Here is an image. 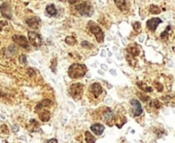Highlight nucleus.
<instances>
[{
    "mask_svg": "<svg viewBox=\"0 0 175 143\" xmlns=\"http://www.w3.org/2000/svg\"><path fill=\"white\" fill-rule=\"evenodd\" d=\"M12 40L15 42L17 44H19L20 46H22L23 48H26V50H29L30 45H29L28 40L26 39L25 36L23 35H13L12 36Z\"/></svg>",
    "mask_w": 175,
    "mask_h": 143,
    "instance_id": "nucleus-7",
    "label": "nucleus"
},
{
    "mask_svg": "<svg viewBox=\"0 0 175 143\" xmlns=\"http://www.w3.org/2000/svg\"><path fill=\"white\" fill-rule=\"evenodd\" d=\"M6 25V23L4 21H0V31L2 30V29H3V27Z\"/></svg>",
    "mask_w": 175,
    "mask_h": 143,
    "instance_id": "nucleus-33",
    "label": "nucleus"
},
{
    "mask_svg": "<svg viewBox=\"0 0 175 143\" xmlns=\"http://www.w3.org/2000/svg\"><path fill=\"white\" fill-rule=\"evenodd\" d=\"M127 52L130 56H132V57H136V56H138L139 53H140V48H139L135 43H133L130 46H128Z\"/></svg>",
    "mask_w": 175,
    "mask_h": 143,
    "instance_id": "nucleus-13",
    "label": "nucleus"
},
{
    "mask_svg": "<svg viewBox=\"0 0 175 143\" xmlns=\"http://www.w3.org/2000/svg\"><path fill=\"white\" fill-rule=\"evenodd\" d=\"M38 115H39V118L43 122H48V120L51 118V112L50 111H48V110H42L41 112H39V114Z\"/></svg>",
    "mask_w": 175,
    "mask_h": 143,
    "instance_id": "nucleus-17",
    "label": "nucleus"
},
{
    "mask_svg": "<svg viewBox=\"0 0 175 143\" xmlns=\"http://www.w3.org/2000/svg\"><path fill=\"white\" fill-rule=\"evenodd\" d=\"M75 10H77L79 15H84V17H91L94 12L93 7L89 2H82L80 4H77V5H75Z\"/></svg>",
    "mask_w": 175,
    "mask_h": 143,
    "instance_id": "nucleus-2",
    "label": "nucleus"
},
{
    "mask_svg": "<svg viewBox=\"0 0 175 143\" xmlns=\"http://www.w3.org/2000/svg\"><path fill=\"white\" fill-rule=\"evenodd\" d=\"M26 23H27V25L30 26L31 28L38 29V28H39L40 23H41V22H40L39 18L35 17V18H31V19H27L26 20Z\"/></svg>",
    "mask_w": 175,
    "mask_h": 143,
    "instance_id": "nucleus-12",
    "label": "nucleus"
},
{
    "mask_svg": "<svg viewBox=\"0 0 175 143\" xmlns=\"http://www.w3.org/2000/svg\"><path fill=\"white\" fill-rule=\"evenodd\" d=\"M88 72V69L86 65L82 64H72L68 69V75L69 77H71L72 79H76V78H82L86 75Z\"/></svg>",
    "mask_w": 175,
    "mask_h": 143,
    "instance_id": "nucleus-1",
    "label": "nucleus"
},
{
    "mask_svg": "<svg viewBox=\"0 0 175 143\" xmlns=\"http://www.w3.org/2000/svg\"><path fill=\"white\" fill-rule=\"evenodd\" d=\"M138 95H139V97L141 98V100H142V101H149V97H147V96H144V95H142V94L141 93H138Z\"/></svg>",
    "mask_w": 175,
    "mask_h": 143,
    "instance_id": "nucleus-30",
    "label": "nucleus"
},
{
    "mask_svg": "<svg viewBox=\"0 0 175 143\" xmlns=\"http://www.w3.org/2000/svg\"><path fill=\"white\" fill-rule=\"evenodd\" d=\"M46 15H50V17H55V15H57L58 10H56V7H55L54 4H50V5L46 6Z\"/></svg>",
    "mask_w": 175,
    "mask_h": 143,
    "instance_id": "nucleus-16",
    "label": "nucleus"
},
{
    "mask_svg": "<svg viewBox=\"0 0 175 143\" xmlns=\"http://www.w3.org/2000/svg\"><path fill=\"white\" fill-rule=\"evenodd\" d=\"M114 3L116 4L118 8H120L122 12H127L128 8H129V5H128L127 1L126 0H114Z\"/></svg>",
    "mask_w": 175,
    "mask_h": 143,
    "instance_id": "nucleus-15",
    "label": "nucleus"
},
{
    "mask_svg": "<svg viewBox=\"0 0 175 143\" xmlns=\"http://www.w3.org/2000/svg\"><path fill=\"white\" fill-rule=\"evenodd\" d=\"M85 138H86L87 143H95L96 141V138L94 137L90 132H86V133H85Z\"/></svg>",
    "mask_w": 175,
    "mask_h": 143,
    "instance_id": "nucleus-20",
    "label": "nucleus"
},
{
    "mask_svg": "<svg viewBox=\"0 0 175 143\" xmlns=\"http://www.w3.org/2000/svg\"><path fill=\"white\" fill-rule=\"evenodd\" d=\"M131 105H132V115L133 117H139L142 113V107L138 100H131Z\"/></svg>",
    "mask_w": 175,
    "mask_h": 143,
    "instance_id": "nucleus-9",
    "label": "nucleus"
},
{
    "mask_svg": "<svg viewBox=\"0 0 175 143\" xmlns=\"http://www.w3.org/2000/svg\"><path fill=\"white\" fill-rule=\"evenodd\" d=\"M171 29V27L168 26L167 29H166V31H164L163 33H161V39H166L168 37V32H169V30Z\"/></svg>",
    "mask_w": 175,
    "mask_h": 143,
    "instance_id": "nucleus-28",
    "label": "nucleus"
},
{
    "mask_svg": "<svg viewBox=\"0 0 175 143\" xmlns=\"http://www.w3.org/2000/svg\"><path fill=\"white\" fill-rule=\"evenodd\" d=\"M156 88L158 89L159 92H162L163 91V87H161V84H159V82H156Z\"/></svg>",
    "mask_w": 175,
    "mask_h": 143,
    "instance_id": "nucleus-32",
    "label": "nucleus"
},
{
    "mask_svg": "<svg viewBox=\"0 0 175 143\" xmlns=\"http://www.w3.org/2000/svg\"><path fill=\"white\" fill-rule=\"evenodd\" d=\"M133 28H134V31H135V32L139 33L141 30V24L139 23V22H135V23L133 24Z\"/></svg>",
    "mask_w": 175,
    "mask_h": 143,
    "instance_id": "nucleus-27",
    "label": "nucleus"
},
{
    "mask_svg": "<svg viewBox=\"0 0 175 143\" xmlns=\"http://www.w3.org/2000/svg\"><path fill=\"white\" fill-rule=\"evenodd\" d=\"M161 23H162V20L161 19H159V18H152V19H150L146 22V26L149 28V30L156 31L157 27L160 25Z\"/></svg>",
    "mask_w": 175,
    "mask_h": 143,
    "instance_id": "nucleus-11",
    "label": "nucleus"
},
{
    "mask_svg": "<svg viewBox=\"0 0 175 143\" xmlns=\"http://www.w3.org/2000/svg\"><path fill=\"white\" fill-rule=\"evenodd\" d=\"M149 12L150 13H154V15H159V13L161 12V10L157 5H150Z\"/></svg>",
    "mask_w": 175,
    "mask_h": 143,
    "instance_id": "nucleus-24",
    "label": "nucleus"
},
{
    "mask_svg": "<svg viewBox=\"0 0 175 143\" xmlns=\"http://www.w3.org/2000/svg\"><path fill=\"white\" fill-rule=\"evenodd\" d=\"M28 37H29V41L35 48H39L42 43V38L38 33L34 32V31H29L28 32Z\"/></svg>",
    "mask_w": 175,
    "mask_h": 143,
    "instance_id": "nucleus-5",
    "label": "nucleus"
},
{
    "mask_svg": "<svg viewBox=\"0 0 175 143\" xmlns=\"http://www.w3.org/2000/svg\"><path fill=\"white\" fill-rule=\"evenodd\" d=\"M28 129H29V131H31V132L37 131L38 129H39V125H38V122H36V120H31L30 122H29V125H28Z\"/></svg>",
    "mask_w": 175,
    "mask_h": 143,
    "instance_id": "nucleus-18",
    "label": "nucleus"
},
{
    "mask_svg": "<svg viewBox=\"0 0 175 143\" xmlns=\"http://www.w3.org/2000/svg\"><path fill=\"white\" fill-rule=\"evenodd\" d=\"M173 51H174V52H175V46H174V48H173Z\"/></svg>",
    "mask_w": 175,
    "mask_h": 143,
    "instance_id": "nucleus-36",
    "label": "nucleus"
},
{
    "mask_svg": "<svg viewBox=\"0 0 175 143\" xmlns=\"http://www.w3.org/2000/svg\"><path fill=\"white\" fill-rule=\"evenodd\" d=\"M65 42H66L67 44H69V45H74L76 43V39H75V37H73V36H67L66 38H65Z\"/></svg>",
    "mask_w": 175,
    "mask_h": 143,
    "instance_id": "nucleus-22",
    "label": "nucleus"
},
{
    "mask_svg": "<svg viewBox=\"0 0 175 143\" xmlns=\"http://www.w3.org/2000/svg\"><path fill=\"white\" fill-rule=\"evenodd\" d=\"M56 67H57V59H54L53 61H51V70H53V72H56Z\"/></svg>",
    "mask_w": 175,
    "mask_h": 143,
    "instance_id": "nucleus-29",
    "label": "nucleus"
},
{
    "mask_svg": "<svg viewBox=\"0 0 175 143\" xmlns=\"http://www.w3.org/2000/svg\"><path fill=\"white\" fill-rule=\"evenodd\" d=\"M137 86L139 89H141L143 92H146V93H149V92L152 91V89L150 87H147L146 84H144L143 82H137Z\"/></svg>",
    "mask_w": 175,
    "mask_h": 143,
    "instance_id": "nucleus-21",
    "label": "nucleus"
},
{
    "mask_svg": "<svg viewBox=\"0 0 175 143\" xmlns=\"http://www.w3.org/2000/svg\"><path fill=\"white\" fill-rule=\"evenodd\" d=\"M85 91V87L82 84H72L69 88V93H70L71 97L75 100H78L82 98V94Z\"/></svg>",
    "mask_w": 175,
    "mask_h": 143,
    "instance_id": "nucleus-3",
    "label": "nucleus"
},
{
    "mask_svg": "<svg viewBox=\"0 0 175 143\" xmlns=\"http://www.w3.org/2000/svg\"><path fill=\"white\" fill-rule=\"evenodd\" d=\"M78 1H79V0H68V2L70 4H75V3H77Z\"/></svg>",
    "mask_w": 175,
    "mask_h": 143,
    "instance_id": "nucleus-34",
    "label": "nucleus"
},
{
    "mask_svg": "<svg viewBox=\"0 0 175 143\" xmlns=\"http://www.w3.org/2000/svg\"><path fill=\"white\" fill-rule=\"evenodd\" d=\"M150 105H151L154 108H156V109H159L161 106H162V103H161L159 100H154V101H151L150 102Z\"/></svg>",
    "mask_w": 175,
    "mask_h": 143,
    "instance_id": "nucleus-25",
    "label": "nucleus"
},
{
    "mask_svg": "<svg viewBox=\"0 0 175 143\" xmlns=\"http://www.w3.org/2000/svg\"><path fill=\"white\" fill-rule=\"evenodd\" d=\"M88 27H89V29H90V31H91L92 34L95 35L97 41L99 42V43L100 42H103V40H104V33H103L102 29H101L98 25H96L94 22H89Z\"/></svg>",
    "mask_w": 175,
    "mask_h": 143,
    "instance_id": "nucleus-4",
    "label": "nucleus"
},
{
    "mask_svg": "<svg viewBox=\"0 0 175 143\" xmlns=\"http://www.w3.org/2000/svg\"><path fill=\"white\" fill-rule=\"evenodd\" d=\"M51 104V100H43V101L39 102V103L37 104L36 110H39L40 108H44V107L50 106Z\"/></svg>",
    "mask_w": 175,
    "mask_h": 143,
    "instance_id": "nucleus-19",
    "label": "nucleus"
},
{
    "mask_svg": "<svg viewBox=\"0 0 175 143\" xmlns=\"http://www.w3.org/2000/svg\"><path fill=\"white\" fill-rule=\"evenodd\" d=\"M20 62H21L22 64L26 63V62H27V58H26V56H25V55L20 56Z\"/></svg>",
    "mask_w": 175,
    "mask_h": 143,
    "instance_id": "nucleus-31",
    "label": "nucleus"
},
{
    "mask_svg": "<svg viewBox=\"0 0 175 143\" xmlns=\"http://www.w3.org/2000/svg\"><path fill=\"white\" fill-rule=\"evenodd\" d=\"M102 120L108 126H112L114 124V113L111 109H105L101 114Z\"/></svg>",
    "mask_w": 175,
    "mask_h": 143,
    "instance_id": "nucleus-6",
    "label": "nucleus"
},
{
    "mask_svg": "<svg viewBox=\"0 0 175 143\" xmlns=\"http://www.w3.org/2000/svg\"><path fill=\"white\" fill-rule=\"evenodd\" d=\"M46 143H58V141H57V139H51V140H49Z\"/></svg>",
    "mask_w": 175,
    "mask_h": 143,
    "instance_id": "nucleus-35",
    "label": "nucleus"
},
{
    "mask_svg": "<svg viewBox=\"0 0 175 143\" xmlns=\"http://www.w3.org/2000/svg\"><path fill=\"white\" fill-rule=\"evenodd\" d=\"M82 48H88V50H91L92 48H93V44L91 43V42H89V41H82Z\"/></svg>",
    "mask_w": 175,
    "mask_h": 143,
    "instance_id": "nucleus-26",
    "label": "nucleus"
},
{
    "mask_svg": "<svg viewBox=\"0 0 175 143\" xmlns=\"http://www.w3.org/2000/svg\"><path fill=\"white\" fill-rule=\"evenodd\" d=\"M91 130L95 135H101L104 131V126L101 124H94L91 126Z\"/></svg>",
    "mask_w": 175,
    "mask_h": 143,
    "instance_id": "nucleus-14",
    "label": "nucleus"
},
{
    "mask_svg": "<svg viewBox=\"0 0 175 143\" xmlns=\"http://www.w3.org/2000/svg\"><path fill=\"white\" fill-rule=\"evenodd\" d=\"M8 132H10V130H8L7 126H5V125L0 126V134H1L2 136H7Z\"/></svg>",
    "mask_w": 175,
    "mask_h": 143,
    "instance_id": "nucleus-23",
    "label": "nucleus"
},
{
    "mask_svg": "<svg viewBox=\"0 0 175 143\" xmlns=\"http://www.w3.org/2000/svg\"><path fill=\"white\" fill-rule=\"evenodd\" d=\"M0 12H1V15H3L5 19H12V7H10V3L7 2H4V3L1 4L0 6Z\"/></svg>",
    "mask_w": 175,
    "mask_h": 143,
    "instance_id": "nucleus-10",
    "label": "nucleus"
},
{
    "mask_svg": "<svg viewBox=\"0 0 175 143\" xmlns=\"http://www.w3.org/2000/svg\"><path fill=\"white\" fill-rule=\"evenodd\" d=\"M90 94L93 96V98L98 99L101 94H102V87H101V84H98V82L91 84V87H90Z\"/></svg>",
    "mask_w": 175,
    "mask_h": 143,
    "instance_id": "nucleus-8",
    "label": "nucleus"
}]
</instances>
